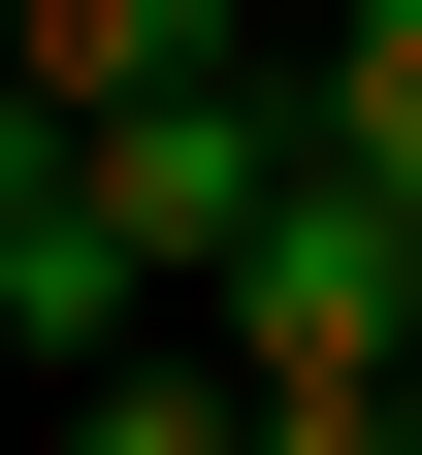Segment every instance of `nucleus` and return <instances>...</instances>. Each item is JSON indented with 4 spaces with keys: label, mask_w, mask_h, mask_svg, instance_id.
Returning a JSON list of instances; mask_svg holds the SVG:
<instances>
[{
    "label": "nucleus",
    "mask_w": 422,
    "mask_h": 455,
    "mask_svg": "<svg viewBox=\"0 0 422 455\" xmlns=\"http://www.w3.org/2000/svg\"><path fill=\"white\" fill-rule=\"evenodd\" d=\"M390 325H422V196L292 131V196L227 228V358H260V390H390Z\"/></svg>",
    "instance_id": "nucleus-1"
},
{
    "label": "nucleus",
    "mask_w": 422,
    "mask_h": 455,
    "mask_svg": "<svg viewBox=\"0 0 422 455\" xmlns=\"http://www.w3.org/2000/svg\"><path fill=\"white\" fill-rule=\"evenodd\" d=\"M131 293H163V260L98 228V131H66V98H0V358H33V390L131 358Z\"/></svg>",
    "instance_id": "nucleus-2"
},
{
    "label": "nucleus",
    "mask_w": 422,
    "mask_h": 455,
    "mask_svg": "<svg viewBox=\"0 0 422 455\" xmlns=\"http://www.w3.org/2000/svg\"><path fill=\"white\" fill-rule=\"evenodd\" d=\"M227 33H260V0H0V98H163V66H227Z\"/></svg>",
    "instance_id": "nucleus-3"
},
{
    "label": "nucleus",
    "mask_w": 422,
    "mask_h": 455,
    "mask_svg": "<svg viewBox=\"0 0 422 455\" xmlns=\"http://www.w3.org/2000/svg\"><path fill=\"white\" fill-rule=\"evenodd\" d=\"M66 455H260V358H66Z\"/></svg>",
    "instance_id": "nucleus-4"
},
{
    "label": "nucleus",
    "mask_w": 422,
    "mask_h": 455,
    "mask_svg": "<svg viewBox=\"0 0 422 455\" xmlns=\"http://www.w3.org/2000/svg\"><path fill=\"white\" fill-rule=\"evenodd\" d=\"M292 98H325V163L422 196V0H325V66H292Z\"/></svg>",
    "instance_id": "nucleus-5"
},
{
    "label": "nucleus",
    "mask_w": 422,
    "mask_h": 455,
    "mask_svg": "<svg viewBox=\"0 0 422 455\" xmlns=\"http://www.w3.org/2000/svg\"><path fill=\"white\" fill-rule=\"evenodd\" d=\"M390 390H422V325H390Z\"/></svg>",
    "instance_id": "nucleus-6"
},
{
    "label": "nucleus",
    "mask_w": 422,
    "mask_h": 455,
    "mask_svg": "<svg viewBox=\"0 0 422 455\" xmlns=\"http://www.w3.org/2000/svg\"><path fill=\"white\" fill-rule=\"evenodd\" d=\"M390 455H422V423H390Z\"/></svg>",
    "instance_id": "nucleus-7"
}]
</instances>
